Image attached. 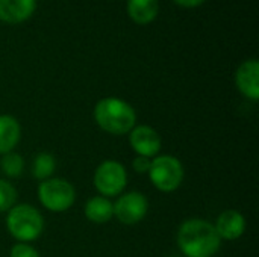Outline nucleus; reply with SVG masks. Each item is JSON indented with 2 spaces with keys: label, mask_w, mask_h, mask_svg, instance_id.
<instances>
[{
  "label": "nucleus",
  "mask_w": 259,
  "mask_h": 257,
  "mask_svg": "<svg viewBox=\"0 0 259 257\" xmlns=\"http://www.w3.org/2000/svg\"><path fill=\"white\" fill-rule=\"evenodd\" d=\"M126 11L134 23L150 24L159 14V0H127Z\"/></svg>",
  "instance_id": "nucleus-13"
},
{
  "label": "nucleus",
  "mask_w": 259,
  "mask_h": 257,
  "mask_svg": "<svg viewBox=\"0 0 259 257\" xmlns=\"http://www.w3.org/2000/svg\"><path fill=\"white\" fill-rule=\"evenodd\" d=\"M17 189L12 183L5 179H0V214L8 212L17 204Z\"/></svg>",
  "instance_id": "nucleus-17"
},
{
  "label": "nucleus",
  "mask_w": 259,
  "mask_h": 257,
  "mask_svg": "<svg viewBox=\"0 0 259 257\" xmlns=\"http://www.w3.org/2000/svg\"><path fill=\"white\" fill-rule=\"evenodd\" d=\"M85 218L94 224H106L114 218V203L102 195L91 197L83 208Z\"/></svg>",
  "instance_id": "nucleus-14"
},
{
  "label": "nucleus",
  "mask_w": 259,
  "mask_h": 257,
  "mask_svg": "<svg viewBox=\"0 0 259 257\" xmlns=\"http://www.w3.org/2000/svg\"><path fill=\"white\" fill-rule=\"evenodd\" d=\"M36 9V0H0V21L20 24L27 21Z\"/></svg>",
  "instance_id": "nucleus-11"
},
{
  "label": "nucleus",
  "mask_w": 259,
  "mask_h": 257,
  "mask_svg": "<svg viewBox=\"0 0 259 257\" xmlns=\"http://www.w3.org/2000/svg\"><path fill=\"white\" fill-rule=\"evenodd\" d=\"M55 170H56V159L52 153L41 151L32 161V176L39 182L53 177Z\"/></svg>",
  "instance_id": "nucleus-15"
},
{
  "label": "nucleus",
  "mask_w": 259,
  "mask_h": 257,
  "mask_svg": "<svg viewBox=\"0 0 259 257\" xmlns=\"http://www.w3.org/2000/svg\"><path fill=\"white\" fill-rule=\"evenodd\" d=\"M6 214V229L17 242L30 244L42 235L44 217L35 206L20 203Z\"/></svg>",
  "instance_id": "nucleus-3"
},
{
  "label": "nucleus",
  "mask_w": 259,
  "mask_h": 257,
  "mask_svg": "<svg viewBox=\"0 0 259 257\" xmlns=\"http://www.w3.org/2000/svg\"><path fill=\"white\" fill-rule=\"evenodd\" d=\"M129 144L137 156H144L153 159L159 155L162 147V139L159 133L146 124H138L129 132Z\"/></svg>",
  "instance_id": "nucleus-8"
},
{
  "label": "nucleus",
  "mask_w": 259,
  "mask_h": 257,
  "mask_svg": "<svg viewBox=\"0 0 259 257\" xmlns=\"http://www.w3.org/2000/svg\"><path fill=\"white\" fill-rule=\"evenodd\" d=\"M9 257H39V253L35 247H32L30 244H23V242H17L11 251Z\"/></svg>",
  "instance_id": "nucleus-18"
},
{
  "label": "nucleus",
  "mask_w": 259,
  "mask_h": 257,
  "mask_svg": "<svg viewBox=\"0 0 259 257\" xmlns=\"http://www.w3.org/2000/svg\"><path fill=\"white\" fill-rule=\"evenodd\" d=\"M150 164H152V159L144 158V156H135V159L132 161V168L138 174H147L150 170Z\"/></svg>",
  "instance_id": "nucleus-19"
},
{
  "label": "nucleus",
  "mask_w": 259,
  "mask_h": 257,
  "mask_svg": "<svg viewBox=\"0 0 259 257\" xmlns=\"http://www.w3.org/2000/svg\"><path fill=\"white\" fill-rule=\"evenodd\" d=\"M21 139V126L12 115H0V155H6L15 150Z\"/></svg>",
  "instance_id": "nucleus-12"
},
{
  "label": "nucleus",
  "mask_w": 259,
  "mask_h": 257,
  "mask_svg": "<svg viewBox=\"0 0 259 257\" xmlns=\"http://www.w3.org/2000/svg\"><path fill=\"white\" fill-rule=\"evenodd\" d=\"M178 6L181 8H187V9H193V8H199L200 5H203L206 0H173Z\"/></svg>",
  "instance_id": "nucleus-20"
},
{
  "label": "nucleus",
  "mask_w": 259,
  "mask_h": 257,
  "mask_svg": "<svg viewBox=\"0 0 259 257\" xmlns=\"http://www.w3.org/2000/svg\"><path fill=\"white\" fill-rule=\"evenodd\" d=\"M149 212V200L143 192L132 191L117 197L114 203V217L126 226L141 223Z\"/></svg>",
  "instance_id": "nucleus-7"
},
{
  "label": "nucleus",
  "mask_w": 259,
  "mask_h": 257,
  "mask_svg": "<svg viewBox=\"0 0 259 257\" xmlns=\"http://www.w3.org/2000/svg\"><path fill=\"white\" fill-rule=\"evenodd\" d=\"M93 182L99 195L106 198L118 197L127 186V171L121 162L106 159L96 168Z\"/></svg>",
  "instance_id": "nucleus-6"
},
{
  "label": "nucleus",
  "mask_w": 259,
  "mask_h": 257,
  "mask_svg": "<svg viewBox=\"0 0 259 257\" xmlns=\"http://www.w3.org/2000/svg\"><path fill=\"white\" fill-rule=\"evenodd\" d=\"M246 218L241 212L235 209H228L222 212L214 224L220 239L223 241H235L240 239L246 232Z\"/></svg>",
  "instance_id": "nucleus-10"
},
{
  "label": "nucleus",
  "mask_w": 259,
  "mask_h": 257,
  "mask_svg": "<svg viewBox=\"0 0 259 257\" xmlns=\"http://www.w3.org/2000/svg\"><path fill=\"white\" fill-rule=\"evenodd\" d=\"M152 185L161 192H175L184 182L185 170L182 162L171 155H158L152 159L147 173Z\"/></svg>",
  "instance_id": "nucleus-5"
},
{
  "label": "nucleus",
  "mask_w": 259,
  "mask_h": 257,
  "mask_svg": "<svg viewBox=\"0 0 259 257\" xmlns=\"http://www.w3.org/2000/svg\"><path fill=\"white\" fill-rule=\"evenodd\" d=\"M235 85L241 95L252 101L259 98V62L258 59H247L240 64L235 71Z\"/></svg>",
  "instance_id": "nucleus-9"
},
{
  "label": "nucleus",
  "mask_w": 259,
  "mask_h": 257,
  "mask_svg": "<svg viewBox=\"0 0 259 257\" xmlns=\"http://www.w3.org/2000/svg\"><path fill=\"white\" fill-rule=\"evenodd\" d=\"M24 167H26V164H24L23 156L15 153V151L3 155L0 159V170L9 179L20 177L24 171Z\"/></svg>",
  "instance_id": "nucleus-16"
},
{
  "label": "nucleus",
  "mask_w": 259,
  "mask_h": 257,
  "mask_svg": "<svg viewBox=\"0 0 259 257\" xmlns=\"http://www.w3.org/2000/svg\"><path fill=\"white\" fill-rule=\"evenodd\" d=\"M41 206L53 214H62L68 211L76 201L74 186L62 177H50L42 180L36 189Z\"/></svg>",
  "instance_id": "nucleus-4"
},
{
  "label": "nucleus",
  "mask_w": 259,
  "mask_h": 257,
  "mask_svg": "<svg viewBox=\"0 0 259 257\" xmlns=\"http://www.w3.org/2000/svg\"><path fill=\"white\" fill-rule=\"evenodd\" d=\"M94 121L103 132L123 136L137 126V112L118 97H105L94 106Z\"/></svg>",
  "instance_id": "nucleus-2"
},
{
  "label": "nucleus",
  "mask_w": 259,
  "mask_h": 257,
  "mask_svg": "<svg viewBox=\"0 0 259 257\" xmlns=\"http://www.w3.org/2000/svg\"><path fill=\"white\" fill-rule=\"evenodd\" d=\"M176 242L185 257H212L222 247L214 224L203 218L185 220L178 229Z\"/></svg>",
  "instance_id": "nucleus-1"
}]
</instances>
